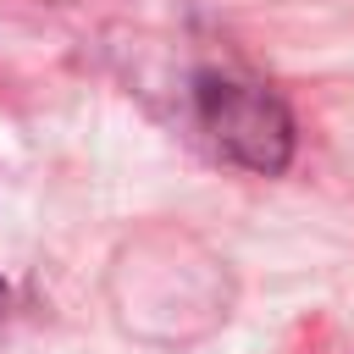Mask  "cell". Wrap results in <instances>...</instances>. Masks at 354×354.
<instances>
[{
  "label": "cell",
  "instance_id": "1",
  "mask_svg": "<svg viewBox=\"0 0 354 354\" xmlns=\"http://www.w3.org/2000/svg\"><path fill=\"white\" fill-rule=\"evenodd\" d=\"M194 116H199L205 138L243 171L277 177L293 160V116L266 83H249L232 72H199Z\"/></svg>",
  "mask_w": 354,
  "mask_h": 354
},
{
  "label": "cell",
  "instance_id": "2",
  "mask_svg": "<svg viewBox=\"0 0 354 354\" xmlns=\"http://www.w3.org/2000/svg\"><path fill=\"white\" fill-rule=\"evenodd\" d=\"M0 299H6V288H0Z\"/></svg>",
  "mask_w": 354,
  "mask_h": 354
}]
</instances>
